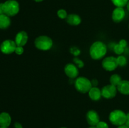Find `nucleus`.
<instances>
[{
	"label": "nucleus",
	"instance_id": "1",
	"mask_svg": "<svg viewBox=\"0 0 129 128\" xmlns=\"http://www.w3.org/2000/svg\"><path fill=\"white\" fill-rule=\"evenodd\" d=\"M107 48L105 44L100 41L93 43L89 48L91 57L94 60H100L106 55Z\"/></svg>",
	"mask_w": 129,
	"mask_h": 128
},
{
	"label": "nucleus",
	"instance_id": "2",
	"mask_svg": "<svg viewBox=\"0 0 129 128\" xmlns=\"http://www.w3.org/2000/svg\"><path fill=\"white\" fill-rule=\"evenodd\" d=\"M3 14L8 16H14L18 13L20 6L15 0H8L3 3H0Z\"/></svg>",
	"mask_w": 129,
	"mask_h": 128
},
{
	"label": "nucleus",
	"instance_id": "3",
	"mask_svg": "<svg viewBox=\"0 0 129 128\" xmlns=\"http://www.w3.org/2000/svg\"><path fill=\"white\" fill-rule=\"evenodd\" d=\"M127 119V114L118 109L113 110L109 115V120L112 124L117 126L124 125Z\"/></svg>",
	"mask_w": 129,
	"mask_h": 128
},
{
	"label": "nucleus",
	"instance_id": "4",
	"mask_svg": "<svg viewBox=\"0 0 129 128\" xmlns=\"http://www.w3.org/2000/svg\"><path fill=\"white\" fill-rule=\"evenodd\" d=\"M35 46L39 50L47 51L50 50L53 45V41L50 37L45 35L39 36L35 39Z\"/></svg>",
	"mask_w": 129,
	"mask_h": 128
},
{
	"label": "nucleus",
	"instance_id": "5",
	"mask_svg": "<svg viewBox=\"0 0 129 128\" xmlns=\"http://www.w3.org/2000/svg\"><path fill=\"white\" fill-rule=\"evenodd\" d=\"M76 89L81 93H87L89 91L92 86L91 82L87 78L80 77L76 79L74 83Z\"/></svg>",
	"mask_w": 129,
	"mask_h": 128
},
{
	"label": "nucleus",
	"instance_id": "6",
	"mask_svg": "<svg viewBox=\"0 0 129 128\" xmlns=\"http://www.w3.org/2000/svg\"><path fill=\"white\" fill-rule=\"evenodd\" d=\"M17 46L15 41L12 40H6L3 41L0 45V50L4 54H11L15 52Z\"/></svg>",
	"mask_w": 129,
	"mask_h": 128
},
{
	"label": "nucleus",
	"instance_id": "7",
	"mask_svg": "<svg viewBox=\"0 0 129 128\" xmlns=\"http://www.w3.org/2000/svg\"><path fill=\"white\" fill-rule=\"evenodd\" d=\"M118 66L117 58L114 56H108L102 61V67L107 71H113Z\"/></svg>",
	"mask_w": 129,
	"mask_h": 128
},
{
	"label": "nucleus",
	"instance_id": "8",
	"mask_svg": "<svg viewBox=\"0 0 129 128\" xmlns=\"http://www.w3.org/2000/svg\"><path fill=\"white\" fill-rule=\"evenodd\" d=\"M102 91V95L105 99H112L117 95V88L115 85L109 84L103 87Z\"/></svg>",
	"mask_w": 129,
	"mask_h": 128
},
{
	"label": "nucleus",
	"instance_id": "9",
	"mask_svg": "<svg viewBox=\"0 0 129 128\" xmlns=\"http://www.w3.org/2000/svg\"><path fill=\"white\" fill-rule=\"evenodd\" d=\"M64 72L70 79H75L79 74V70L76 65L73 63H68L64 67Z\"/></svg>",
	"mask_w": 129,
	"mask_h": 128
},
{
	"label": "nucleus",
	"instance_id": "10",
	"mask_svg": "<svg viewBox=\"0 0 129 128\" xmlns=\"http://www.w3.org/2000/svg\"><path fill=\"white\" fill-rule=\"evenodd\" d=\"M86 120L88 124L91 126H96L100 120V116L94 110H90L86 114Z\"/></svg>",
	"mask_w": 129,
	"mask_h": 128
},
{
	"label": "nucleus",
	"instance_id": "11",
	"mask_svg": "<svg viewBox=\"0 0 129 128\" xmlns=\"http://www.w3.org/2000/svg\"><path fill=\"white\" fill-rule=\"evenodd\" d=\"M125 11L123 8L117 7L112 13V20L115 23H120L124 19Z\"/></svg>",
	"mask_w": 129,
	"mask_h": 128
},
{
	"label": "nucleus",
	"instance_id": "12",
	"mask_svg": "<svg viewBox=\"0 0 129 128\" xmlns=\"http://www.w3.org/2000/svg\"><path fill=\"white\" fill-rule=\"evenodd\" d=\"M28 39V36L26 31H21L16 34L15 41L17 46H23L26 45Z\"/></svg>",
	"mask_w": 129,
	"mask_h": 128
},
{
	"label": "nucleus",
	"instance_id": "13",
	"mask_svg": "<svg viewBox=\"0 0 129 128\" xmlns=\"http://www.w3.org/2000/svg\"><path fill=\"white\" fill-rule=\"evenodd\" d=\"M11 117L7 112H2L0 114V127H8L11 124Z\"/></svg>",
	"mask_w": 129,
	"mask_h": 128
},
{
	"label": "nucleus",
	"instance_id": "14",
	"mask_svg": "<svg viewBox=\"0 0 129 128\" xmlns=\"http://www.w3.org/2000/svg\"><path fill=\"white\" fill-rule=\"evenodd\" d=\"M88 95L91 100L97 101L99 100L102 96V91L96 87H92L91 89L88 92Z\"/></svg>",
	"mask_w": 129,
	"mask_h": 128
},
{
	"label": "nucleus",
	"instance_id": "15",
	"mask_svg": "<svg viewBox=\"0 0 129 128\" xmlns=\"http://www.w3.org/2000/svg\"><path fill=\"white\" fill-rule=\"evenodd\" d=\"M66 21L68 24L73 26H77L81 23V18L76 14H70L66 18Z\"/></svg>",
	"mask_w": 129,
	"mask_h": 128
},
{
	"label": "nucleus",
	"instance_id": "16",
	"mask_svg": "<svg viewBox=\"0 0 129 128\" xmlns=\"http://www.w3.org/2000/svg\"><path fill=\"white\" fill-rule=\"evenodd\" d=\"M117 90L123 95H129V81L122 80L117 87Z\"/></svg>",
	"mask_w": 129,
	"mask_h": 128
},
{
	"label": "nucleus",
	"instance_id": "17",
	"mask_svg": "<svg viewBox=\"0 0 129 128\" xmlns=\"http://www.w3.org/2000/svg\"><path fill=\"white\" fill-rule=\"evenodd\" d=\"M127 42L125 40H121L119 41L118 44L115 45L113 48V50H114V52L116 54L118 55H120L121 54L123 53L124 52L125 48L127 46Z\"/></svg>",
	"mask_w": 129,
	"mask_h": 128
},
{
	"label": "nucleus",
	"instance_id": "18",
	"mask_svg": "<svg viewBox=\"0 0 129 128\" xmlns=\"http://www.w3.org/2000/svg\"><path fill=\"white\" fill-rule=\"evenodd\" d=\"M11 25V20L10 16L2 14L0 15V29L5 30L7 29Z\"/></svg>",
	"mask_w": 129,
	"mask_h": 128
},
{
	"label": "nucleus",
	"instance_id": "19",
	"mask_svg": "<svg viewBox=\"0 0 129 128\" xmlns=\"http://www.w3.org/2000/svg\"><path fill=\"white\" fill-rule=\"evenodd\" d=\"M122 78L118 74H113L110 78V82L112 85L117 87V85L122 81Z\"/></svg>",
	"mask_w": 129,
	"mask_h": 128
},
{
	"label": "nucleus",
	"instance_id": "20",
	"mask_svg": "<svg viewBox=\"0 0 129 128\" xmlns=\"http://www.w3.org/2000/svg\"><path fill=\"white\" fill-rule=\"evenodd\" d=\"M129 0H112V3L117 7L123 8L127 6Z\"/></svg>",
	"mask_w": 129,
	"mask_h": 128
},
{
	"label": "nucleus",
	"instance_id": "21",
	"mask_svg": "<svg viewBox=\"0 0 129 128\" xmlns=\"http://www.w3.org/2000/svg\"><path fill=\"white\" fill-rule=\"evenodd\" d=\"M117 62H118V66L120 67H123L127 64V58L125 57L124 56H122V55H120L118 58H117Z\"/></svg>",
	"mask_w": 129,
	"mask_h": 128
},
{
	"label": "nucleus",
	"instance_id": "22",
	"mask_svg": "<svg viewBox=\"0 0 129 128\" xmlns=\"http://www.w3.org/2000/svg\"><path fill=\"white\" fill-rule=\"evenodd\" d=\"M57 16L60 19H66L67 16H68V14H67L66 10L61 9V10H59L57 11Z\"/></svg>",
	"mask_w": 129,
	"mask_h": 128
},
{
	"label": "nucleus",
	"instance_id": "23",
	"mask_svg": "<svg viewBox=\"0 0 129 128\" xmlns=\"http://www.w3.org/2000/svg\"><path fill=\"white\" fill-rule=\"evenodd\" d=\"M73 61H74V63L76 65L77 67L78 68H83L84 67V63L82 60H81L80 59L78 58H74L73 59Z\"/></svg>",
	"mask_w": 129,
	"mask_h": 128
},
{
	"label": "nucleus",
	"instance_id": "24",
	"mask_svg": "<svg viewBox=\"0 0 129 128\" xmlns=\"http://www.w3.org/2000/svg\"><path fill=\"white\" fill-rule=\"evenodd\" d=\"M96 128H109L107 123L103 121H100L96 125Z\"/></svg>",
	"mask_w": 129,
	"mask_h": 128
},
{
	"label": "nucleus",
	"instance_id": "25",
	"mask_svg": "<svg viewBox=\"0 0 129 128\" xmlns=\"http://www.w3.org/2000/svg\"><path fill=\"white\" fill-rule=\"evenodd\" d=\"M24 51V49L23 48V46H17L16 48V50H15V52L16 53V54L17 55H20L23 53Z\"/></svg>",
	"mask_w": 129,
	"mask_h": 128
},
{
	"label": "nucleus",
	"instance_id": "26",
	"mask_svg": "<svg viewBox=\"0 0 129 128\" xmlns=\"http://www.w3.org/2000/svg\"><path fill=\"white\" fill-rule=\"evenodd\" d=\"M91 82L93 87H96L98 84V81L96 79H93L92 80H91Z\"/></svg>",
	"mask_w": 129,
	"mask_h": 128
},
{
	"label": "nucleus",
	"instance_id": "27",
	"mask_svg": "<svg viewBox=\"0 0 129 128\" xmlns=\"http://www.w3.org/2000/svg\"><path fill=\"white\" fill-rule=\"evenodd\" d=\"M14 127H15V128H23L22 125L20 122H16L14 124Z\"/></svg>",
	"mask_w": 129,
	"mask_h": 128
},
{
	"label": "nucleus",
	"instance_id": "28",
	"mask_svg": "<svg viewBox=\"0 0 129 128\" xmlns=\"http://www.w3.org/2000/svg\"><path fill=\"white\" fill-rule=\"evenodd\" d=\"M125 125H127V126L129 128V113L127 114V119H126V122Z\"/></svg>",
	"mask_w": 129,
	"mask_h": 128
},
{
	"label": "nucleus",
	"instance_id": "29",
	"mask_svg": "<svg viewBox=\"0 0 129 128\" xmlns=\"http://www.w3.org/2000/svg\"><path fill=\"white\" fill-rule=\"evenodd\" d=\"M117 128H128V127L127 126V125H125V124H124V125H120V126H118V127H117Z\"/></svg>",
	"mask_w": 129,
	"mask_h": 128
},
{
	"label": "nucleus",
	"instance_id": "30",
	"mask_svg": "<svg viewBox=\"0 0 129 128\" xmlns=\"http://www.w3.org/2000/svg\"><path fill=\"white\" fill-rule=\"evenodd\" d=\"M2 14H3V13L2 9H1V5H0V15H2Z\"/></svg>",
	"mask_w": 129,
	"mask_h": 128
},
{
	"label": "nucleus",
	"instance_id": "31",
	"mask_svg": "<svg viewBox=\"0 0 129 128\" xmlns=\"http://www.w3.org/2000/svg\"><path fill=\"white\" fill-rule=\"evenodd\" d=\"M127 10H128V11H129V1L128 2V3H127Z\"/></svg>",
	"mask_w": 129,
	"mask_h": 128
},
{
	"label": "nucleus",
	"instance_id": "32",
	"mask_svg": "<svg viewBox=\"0 0 129 128\" xmlns=\"http://www.w3.org/2000/svg\"><path fill=\"white\" fill-rule=\"evenodd\" d=\"M35 1H36V2H41V1H42L43 0H34Z\"/></svg>",
	"mask_w": 129,
	"mask_h": 128
},
{
	"label": "nucleus",
	"instance_id": "33",
	"mask_svg": "<svg viewBox=\"0 0 129 128\" xmlns=\"http://www.w3.org/2000/svg\"><path fill=\"white\" fill-rule=\"evenodd\" d=\"M89 128H96V127H95V126H92V127H89Z\"/></svg>",
	"mask_w": 129,
	"mask_h": 128
},
{
	"label": "nucleus",
	"instance_id": "34",
	"mask_svg": "<svg viewBox=\"0 0 129 128\" xmlns=\"http://www.w3.org/2000/svg\"><path fill=\"white\" fill-rule=\"evenodd\" d=\"M0 128H8V127H0Z\"/></svg>",
	"mask_w": 129,
	"mask_h": 128
},
{
	"label": "nucleus",
	"instance_id": "35",
	"mask_svg": "<svg viewBox=\"0 0 129 128\" xmlns=\"http://www.w3.org/2000/svg\"><path fill=\"white\" fill-rule=\"evenodd\" d=\"M60 128H66V127H60Z\"/></svg>",
	"mask_w": 129,
	"mask_h": 128
},
{
	"label": "nucleus",
	"instance_id": "36",
	"mask_svg": "<svg viewBox=\"0 0 129 128\" xmlns=\"http://www.w3.org/2000/svg\"><path fill=\"white\" fill-rule=\"evenodd\" d=\"M128 27H129V26H128Z\"/></svg>",
	"mask_w": 129,
	"mask_h": 128
}]
</instances>
